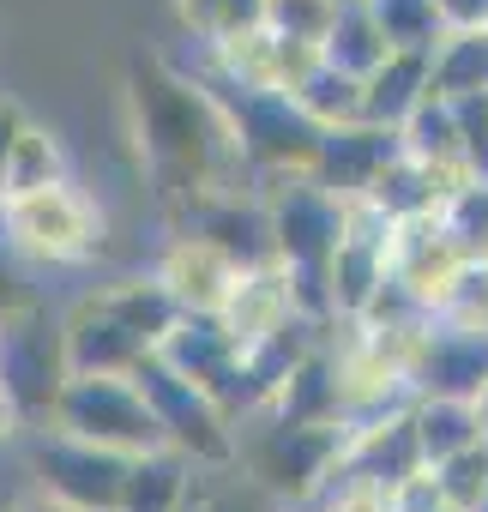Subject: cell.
I'll return each mask as SVG.
<instances>
[{
  "instance_id": "25",
  "label": "cell",
  "mask_w": 488,
  "mask_h": 512,
  "mask_svg": "<svg viewBox=\"0 0 488 512\" xmlns=\"http://www.w3.org/2000/svg\"><path fill=\"white\" fill-rule=\"evenodd\" d=\"M67 175H73L67 145H61L49 127L25 121V133H19L7 169H0V199H7V193H31V187H49V181H67Z\"/></svg>"
},
{
  "instance_id": "18",
  "label": "cell",
  "mask_w": 488,
  "mask_h": 512,
  "mask_svg": "<svg viewBox=\"0 0 488 512\" xmlns=\"http://www.w3.org/2000/svg\"><path fill=\"white\" fill-rule=\"evenodd\" d=\"M428 97V55H410V49H392L368 79H362V121L374 127H404V115Z\"/></svg>"
},
{
  "instance_id": "10",
  "label": "cell",
  "mask_w": 488,
  "mask_h": 512,
  "mask_svg": "<svg viewBox=\"0 0 488 512\" xmlns=\"http://www.w3.org/2000/svg\"><path fill=\"white\" fill-rule=\"evenodd\" d=\"M127 464H133V458L103 452V446H85V440H67V434H55V428H37V440H31L37 494L61 500L67 512H115V506H121Z\"/></svg>"
},
{
  "instance_id": "41",
  "label": "cell",
  "mask_w": 488,
  "mask_h": 512,
  "mask_svg": "<svg viewBox=\"0 0 488 512\" xmlns=\"http://www.w3.org/2000/svg\"><path fill=\"white\" fill-rule=\"evenodd\" d=\"M440 512H446V506H440Z\"/></svg>"
},
{
  "instance_id": "33",
  "label": "cell",
  "mask_w": 488,
  "mask_h": 512,
  "mask_svg": "<svg viewBox=\"0 0 488 512\" xmlns=\"http://www.w3.org/2000/svg\"><path fill=\"white\" fill-rule=\"evenodd\" d=\"M386 512H440V488H434L428 464L410 470V476H398V482L386 488Z\"/></svg>"
},
{
  "instance_id": "36",
  "label": "cell",
  "mask_w": 488,
  "mask_h": 512,
  "mask_svg": "<svg viewBox=\"0 0 488 512\" xmlns=\"http://www.w3.org/2000/svg\"><path fill=\"white\" fill-rule=\"evenodd\" d=\"M19 434H25V410L13 404V392H7V386H0V446H13Z\"/></svg>"
},
{
  "instance_id": "34",
  "label": "cell",
  "mask_w": 488,
  "mask_h": 512,
  "mask_svg": "<svg viewBox=\"0 0 488 512\" xmlns=\"http://www.w3.org/2000/svg\"><path fill=\"white\" fill-rule=\"evenodd\" d=\"M25 109L13 103V97H0V169H7V157H13V145H19V133H25Z\"/></svg>"
},
{
  "instance_id": "30",
  "label": "cell",
  "mask_w": 488,
  "mask_h": 512,
  "mask_svg": "<svg viewBox=\"0 0 488 512\" xmlns=\"http://www.w3.org/2000/svg\"><path fill=\"white\" fill-rule=\"evenodd\" d=\"M338 7L344 0H266V31H278V37H290V43H308V49H320L326 43V31H332V19H338Z\"/></svg>"
},
{
  "instance_id": "3",
  "label": "cell",
  "mask_w": 488,
  "mask_h": 512,
  "mask_svg": "<svg viewBox=\"0 0 488 512\" xmlns=\"http://www.w3.org/2000/svg\"><path fill=\"white\" fill-rule=\"evenodd\" d=\"M175 67H181V61H175ZM181 73H187V79H199V85H205V97L217 103V115H223V127H229V139H235V151H241V163H248L254 187L284 181V175H308L314 145H320V127L296 109V97H290V91L241 85V79L217 73L205 55H199L193 67H181Z\"/></svg>"
},
{
  "instance_id": "27",
  "label": "cell",
  "mask_w": 488,
  "mask_h": 512,
  "mask_svg": "<svg viewBox=\"0 0 488 512\" xmlns=\"http://www.w3.org/2000/svg\"><path fill=\"white\" fill-rule=\"evenodd\" d=\"M368 19L380 25L386 49H410V55H434V43L446 37V19L434 0H362Z\"/></svg>"
},
{
  "instance_id": "7",
  "label": "cell",
  "mask_w": 488,
  "mask_h": 512,
  "mask_svg": "<svg viewBox=\"0 0 488 512\" xmlns=\"http://www.w3.org/2000/svg\"><path fill=\"white\" fill-rule=\"evenodd\" d=\"M43 428L85 440V446H103V452H121V458L163 446V428H157L133 374H67Z\"/></svg>"
},
{
  "instance_id": "15",
  "label": "cell",
  "mask_w": 488,
  "mask_h": 512,
  "mask_svg": "<svg viewBox=\"0 0 488 512\" xmlns=\"http://www.w3.org/2000/svg\"><path fill=\"white\" fill-rule=\"evenodd\" d=\"M398 157V133L392 127H374V121H350V127H326L320 145H314V163L308 175L338 193V199H356L374 187V175Z\"/></svg>"
},
{
  "instance_id": "23",
  "label": "cell",
  "mask_w": 488,
  "mask_h": 512,
  "mask_svg": "<svg viewBox=\"0 0 488 512\" xmlns=\"http://www.w3.org/2000/svg\"><path fill=\"white\" fill-rule=\"evenodd\" d=\"M386 55L392 49H386L380 25L368 19V7H362V0H344L338 19H332V31H326V43H320V61L338 67V73H350V79H368Z\"/></svg>"
},
{
  "instance_id": "21",
  "label": "cell",
  "mask_w": 488,
  "mask_h": 512,
  "mask_svg": "<svg viewBox=\"0 0 488 512\" xmlns=\"http://www.w3.org/2000/svg\"><path fill=\"white\" fill-rule=\"evenodd\" d=\"M428 91H440V97H482L488 91V25H458L434 43Z\"/></svg>"
},
{
  "instance_id": "24",
  "label": "cell",
  "mask_w": 488,
  "mask_h": 512,
  "mask_svg": "<svg viewBox=\"0 0 488 512\" xmlns=\"http://www.w3.org/2000/svg\"><path fill=\"white\" fill-rule=\"evenodd\" d=\"M290 97H296V109H302L320 133L362 121V79H350V73H338V67H326V61H314Z\"/></svg>"
},
{
  "instance_id": "35",
  "label": "cell",
  "mask_w": 488,
  "mask_h": 512,
  "mask_svg": "<svg viewBox=\"0 0 488 512\" xmlns=\"http://www.w3.org/2000/svg\"><path fill=\"white\" fill-rule=\"evenodd\" d=\"M434 7H440L446 31H458V25H488V0H434Z\"/></svg>"
},
{
  "instance_id": "26",
  "label": "cell",
  "mask_w": 488,
  "mask_h": 512,
  "mask_svg": "<svg viewBox=\"0 0 488 512\" xmlns=\"http://www.w3.org/2000/svg\"><path fill=\"white\" fill-rule=\"evenodd\" d=\"M440 229L452 235V247L464 253V260H488V175H464L440 205H434Z\"/></svg>"
},
{
  "instance_id": "17",
  "label": "cell",
  "mask_w": 488,
  "mask_h": 512,
  "mask_svg": "<svg viewBox=\"0 0 488 512\" xmlns=\"http://www.w3.org/2000/svg\"><path fill=\"white\" fill-rule=\"evenodd\" d=\"M266 416L278 422H344V392H338V362L326 350V338L290 368V380L272 392Z\"/></svg>"
},
{
  "instance_id": "13",
  "label": "cell",
  "mask_w": 488,
  "mask_h": 512,
  "mask_svg": "<svg viewBox=\"0 0 488 512\" xmlns=\"http://www.w3.org/2000/svg\"><path fill=\"white\" fill-rule=\"evenodd\" d=\"M151 278L169 290V302L181 314H217L229 302L235 278H241V260H235L223 241H211L205 229H175L169 247L157 253Z\"/></svg>"
},
{
  "instance_id": "8",
  "label": "cell",
  "mask_w": 488,
  "mask_h": 512,
  "mask_svg": "<svg viewBox=\"0 0 488 512\" xmlns=\"http://www.w3.org/2000/svg\"><path fill=\"white\" fill-rule=\"evenodd\" d=\"M133 380H139V392H145V404L163 428V446H175L199 470H235V416L211 392H199L193 380H181L157 356H145L133 368Z\"/></svg>"
},
{
  "instance_id": "1",
  "label": "cell",
  "mask_w": 488,
  "mask_h": 512,
  "mask_svg": "<svg viewBox=\"0 0 488 512\" xmlns=\"http://www.w3.org/2000/svg\"><path fill=\"white\" fill-rule=\"evenodd\" d=\"M127 121H133L139 163L157 187V205L175 223L211 199L254 193V175L241 163L217 103L175 61H163V55L127 61Z\"/></svg>"
},
{
  "instance_id": "16",
  "label": "cell",
  "mask_w": 488,
  "mask_h": 512,
  "mask_svg": "<svg viewBox=\"0 0 488 512\" xmlns=\"http://www.w3.org/2000/svg\"><path fill=\"white\" fill-rule=\"evenodd\" d=\"M302 308H296V290H290V272L278 266V260H260V266H241V278H235V290H229V302L217 308V320L235 332V344H254V338H266V332H278V326H290ZM308 320V314H302Z\"/></svg>"
},
{
  "instance_id": "5",
  "label": "cell",
  "mask_w": 488,
  "mask_h": 512,
  "mask_svg": "<svg viewBox=\"0 0 488 512\" xmlns=\"http://www.w3.org/2000/svg\"><path fill=\"white\" fill-rule=\"evenodd\" d=\"M0 235H7V247L19 253L25 266L67 272V266H91L97 253L109 247V217L67 175V181H49V187L0 199Z\"/></svg>"
},
{
  "instance_id": "38",
  "label": "cell",
  "mask_w": 488,
  "mask_h": 512,
  "mask_svg": "<svg viewBox=\"0 0 488 512\" xmlns=\"http://www.w3.org/2000/svg\"><path fill=\"white\" fill-rule=\"evenodd\" d=\"M302 512H350V506H338V500H326V494H314V500H302Z\"/></svg>"
},
{
  "instance_id": "37",
  "label": "cell",
  "mask_w": 488,
  "mask_h": 512,
  "mask_svg": "<svg viewBox=\"0 0 488 512\" xmlns=\"http://www.w3.org/2000/svg\"><path fill=\"white\" fill-rule=\"evenodd\" d=\"M19 512H67V506H61V500H49V494H31Z\"/></svg>"
},
{
  "instance_id": "19",
  "label": "cell",
  "mask_w": 488,
  "mask_h": 512,
  "mask_svg": "<svg viewBox=\"0 0 488 512\" xmlns=\"http://www.w3.org/2000/svg\"><path fill=\"white\" fill-rule=\"evenodd\" d=\"M193 476H199V464L181 458L175 446L139 452V458L127 464V482H121V506H115V512H181Z\"/></svg>"
},
{
  "instance_id": "20",
  "label": "cell",
  "mask_w": 488,
  "mask_h": 512,
  "mask_svg": "<svg viewBox=\"0 0 488 512\" xmlns=\"http://www.w3.org/2000/svg\"><path fill=\"white\" fill-rule=\"evenodd\" d=\"M398 145L416 157V163H434V169H464L470 157H464V127H458V103L452 97H440V91H428L410 115H404V127H398Z\"/></svg>"
},
{
  "instance_id": "22",
  "label": "cell",
  "mask_w": 488,
  "mask_h": 512,
  "mask_svg": "<svg viewBox=\"0 0 488 512\" xmlns=\"http://www.w3.org/2000/svg\"><path fill=\"white\" fill-rule=\"evenodd\" d=\"M410 428H416L422 464H440V458H452L458 446H476V440H482L476 404H470V398H440V392L410 398Z\"/></svg>"
},
{
  "instance_id": "29",
  "label": "cell",
  "mask_w": 488,
  "mask_h": 512,
  "mask_svg": "<svg viewBox=\"0 0 488 512\" xmlns=\"http://www.w3.org/2000/svg\"><path fill=\"white\" fill-rule=\"evenodd\" d=\"M169 7H175L181 37H193V43H223L266 19V0H169Z\"/></svg>"
},
{
  "instance_id": "4",
  "label": "cell",
  "mask_w": 488,
  "mask_h": 512,
  "mask_svg": "<svg viewBox=\"0 0 488 512\" xmlns=\"http://www.w3.org/2000/svg\"><path fill=\"white\" fill-rule=\"evenodd\" d=\"M260 205H266V223H272V260L290 272V290H296V308L326 326V266H332V247H338V229H344V199L326 193L314 175H284V181H266L254 187Z\"/></svg>"
},
{
  "instance_id": "6",
  "label": "cell",
  "mask_w": 488,
  "mask_h": 512,
  "mask_svg": "<svg viewBox=\"0 0 488 512\" xmlns=\"http://www.w3.org/2000/svg\"><path fill=\"white\" fill-rule=\"evenodd\" d=\"M344 422H278V416H248L235 422V470H248L260 494H278L284 506H302L326 488V476L344 458Z\"/></svg>"
},
{
  "instance_id": "40",
  "label": "cell",
  "mask_w": 488,
  "mask_h": 512,
  "mask_svg": "<svg viewBox=\"0 0 488 512\" xmlns=\"http://www.w3.org/2000/svg\"><path fill=\"white\" fill-rule=\"evenodd\" d=\"M290 512H302V506H290Z\"/></svg>"
},
{
  "instance_id": "32",
  "label": "cell",
  "mask_w": 488,
  "mask_h": 512,
  "mask_svg": "<svg viewBox=\"0 0 488 512\" xmlns=\"http://www.w3.org/2000/svg\"><path fill=\"white\" fill-rule=\"evenodd\" d=\"M37 284H31V266L19 260V253L7 247V235H0V320L19 314V308H37Z\"/></svg>"
},
{
  "instance_id": "11",
  "label": "cell",
  "mask_w": 488,
  "mask_h": 512,
  "mask_svg": "<svg viewBox=\"0 0 488 512\" xmlns=\"http://www.w3.org/2000/svg\"><path fill=\"white\" fill-rule=\"evenodd\" d=\"M157 362L175 368L181 380H193L199 392H211L235 422H248V386H241V344L217 314H175V326L157 344Z\"/></svg>"
},
{
  "instance_id": "39",
  "label": "cell",
  "mask_w": 488,
  "mask_h": 512,
  "mask_svg": "<svg viewBox=\"0 0 488 512\" xmlns=\"http://www.w3.org/2000/svg\"><path fill=\"white\" fill-rule=\"evenodd\" d=\"M470 404H476V428H482V440H488V386H482V392H476Z\"/></svg>"
},
{
  "instance_id": "12",
  "label": "cell",
  "mask_w": 488,
  "mask_h": 512,
  "mask_svg": "<svg viewBox=\"0 0 488 512\" xmlns=\"http://www.w3.org/2000/svg\"><path fill=\"white\" fill-rule=\"evenodd\" d=\"M458 266H464V253L452 247V235L440 229V217H434V211H422V217H398V223H392L386 272H392V290H398L416 314H428V320H434V308L446 302V290H452Z\"/></svg>"
},
{
  "instance_id": "2",
  "label": "cell",
  "mask_w": 488,
  "mask_h": 512,
  "mask_svg": "<svg viewBox=\"0 0 488 512\" xmlns=\"http://www.w3.org/2000/svg\"><path fill=\"white\" fill-rule=\"evenodd\" d=\"M175 314L181 308L169 302V290L151 272L79 296L61 314L67 374H133L145 356H157V344L175 326Z\"/></svg>"
},
{
  "instance_id": "28",
  "label": "cell",
  "mask_w": 488,
  "mask_h": 512,
  "mask_svg": "<svg viewBox=\"0 0 488 512\" xmlns=\"http://www.w3.org/2000/svg\"><path fill=\"white\" fill-rule=\"evenodd\" d=\"M428 476H434L446 512H488V440L458 446L452 458L428 464Z\"/></svg>"
},
{
  "instance_id": "31",
  "label": "cell",
  "mask_w": 488,
  "mask_h": 512,
  "mask_svg": "<svg viewBox=\"0 0 488 512\" xmlns=\"http://www.w3.org/2000/svg\"><path fill=\"white\" fill-rule=\"evenodd\" d=\"M440 326H464V332H488V260H464L446 302L434 308Z\"/></svg>"
},
{
  "instance_id": "14",
  "label": "cell",
  "mask_w": 488,
  "mask_h": 512,
  "mask_svg": "<svg viewBox=\"0 0 488 512\" xmlns=\"http://www.w3.org/2000/svg\"><path fill=\"white\" fill-rule=\"evenodd\" d=\"M488 386V332L464 326H422V344L410 356V392H440V398H476Z\"/></svg>"
},
{
  "instance_id": "9",
  "label": "cell",
  "mask_w": 488,
  "mask_h": 512,
  "mask_svg": "<svg viewBox=\"0 0 488 512\" xmlns=\"http://www.w3.org/2000/svg\"><path fill=\"white\" fill-rule=\"evenodd\" d=\"M67 380V350H61V320H49V308H19L0 320V386L13 392V404L25 410V428L49 422V404Z\"/></svg>"
}]
</instances>
